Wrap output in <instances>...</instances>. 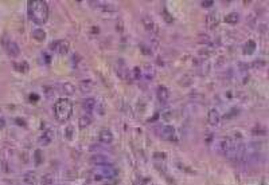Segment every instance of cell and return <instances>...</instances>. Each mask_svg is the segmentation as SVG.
<instances>
[{
  "instance_id": "obj_1",
  "label": "cell",
  "mask_w": 269,
  "mask_h": 185,
  "mask_svg": "<svg viewBox=\"0 0 269 185\" xmlns=\"http://www.w3.org/2000/svg\"><path fill=\"white\" fill-rule=\"evenodd\" d=\"M28 16L36 24H45L49 19V7L42 0H32L27 3Z\"/></svg>"
},
{
  "instance_id": "obj_2",
  "label": "cell",
  "mask_w": 269,
  "mask_h": 185,
  "mask_svg": "<svg viewBox=\"0 0 269 185\" xmlns=\"http://www.w3.org/2000/svg\"><path fill=\"white\" fill-rule=\"evenodd\" d=\"M54 115H55L57 121L59 122H67L69 118L73 114V105L67 98H59L58 101L54 103Z\"/></svg>"
},
{
  "instance_id": "obj_3",
  "label": "cell",
  "mask_w": 269,
  "mask_h": 185,
  "mask_svg": "<svg viewBox=\"0 0 269 185\" xmlns=\"http://www.w3.org/2000/svg\"><path fill=\"white\" fill-rule=\"evenodd\" d=\"M219 152L222 153V156L233 160L234 157V152H235V141L230 137H225L219 141Z\"/></svg>"
},
{
  "instance_id": "obj_4",
  "label": "cell",
  "mask_w": 269,
  "mask_h": 185,
  "mask_svg": "<svg viewBox=\"0 0 269 185\" xmlns=\"http://www.w3.org/2000/svg\"><path fill=\"white\" fill-rule=\"evenodd\" d=\"M50 49L54 50L57 54H59V55H65V54H67V51H69L70 49V43L67 42V40H65V39H61V40H55V42H52L51 44H50Z\"/></svg>"
},
{
  "instance_id": "obj_5",
  "label": "cell",
  "mask_w": 269,
  "mask_h": 185,
  "mask_svg": "<svg viewBox=\"0 0 269 185\" xmlns=\"http://www.w3.org/2000/svg\"><path fill=\"white\" fill-rule=\"evenodd\" d=\"M116 74L119 75L120 79L128 80L129 79V69L126 66V63L122 59H119L116 62Z\"/></svg>"
},
{
  "instance_id": "obj_6",
  "label": "cell",
  "mask_w": 269,
  "mask_h": 185,
  "mask_svg": "<svg viewBox=\"0 0 269 185\" xmlns=\"http://www.w3.org/2000/svg\"><path fill=\"white\" fill-rule=\"evenodd\" d=\"M221 119H222V117L217 109H210L207 113V122L211 126H219Z\"/></svg>"
},
{
  "instance_id": "obj_7",
  "label": "cell",
  "mask_w": 269,
  "mask_h": 185,
  "mask_svg": "<svg viewBox=\"0 0 269 185\" xmlns=\"http://www.w3.org/2000/svg\"><path fill=\"white\" fill-rule=\"evenodd\" d=\"M156 97L159 99L160 103H167L170 101V97H171V93L166 86H159L156 90Z\"/></svg>"
},
{
  "instance_id": "obj_8",
  "label": "cell",
  "mask_w": 269,
  "mask_h": 185,
  "mask_svg": "<svg viewBox=\"0 0 269 185\" xmlns=\"http://www.w3.org/2000/svg\"><path fill=\"white\" fill-rule=\"evenodd\" d=\"M98 140H100V142L105 143V145H110L113 142V140H115V137H113V133L109 129H102L100 132V134H98Z\"/></svg>"
},
{
  "instance_id": "obj_9",
  "label": "cell",
  "mask_w": 269,
  "mask_h": 185,
  "mask_svg": "<svg viewBox=\"0 0 269 185\" xmlns=\"http://www.w3.org/2000/svg\"><path fill=\"white\" fill-rule=\"evenodd\" d=\"M141 23H143V26H144V28L147 30V31H150V32H155L157 30V27H156V23L154 21V19L151 18L150 15H143V18H141Z\"/></svg>"
},
{
  "instance_id": "obj_10",
  "label": "cell",
  "mask_w": 269,
  "mask_h": 185,
  "mask_svg": "<svg viewBox=\"0 0 269 185\" xmlns=\"http://www.w3.org/2000/svg\"><path fill=\"white\" fill-rule=\"evenodd\" d=\"M175 127L174 126H171V125H164L163 127L160 129V136L164 138V140H174V137H175Z\"/></svg>"
},
{
  "instance_id": "obj_11",
  "label": "cell",
  "mask_w": 269,
  "mask_h": 185,
  "mask_svg": "<svg viewBox=\"0 0 269 185\" xmlns=\"http://www.w3.org/2000/svg\"><path fill=\"white\" fill-rule=\"evenodd\" d=\"M218 24H219V18H218V15L215 14V12H210V14H207V16H206V26H207V28H210V30H214V28L217 27Z\"/></svg>"
},
{
  "instance_id": "obj_12",
  "label": "cell",
  "mask_w": 269,
  "mask_h": 185,
  "mask_svg": "<svg viewBox=\"0 0 269 185\" xmlns=\"http://www.w3.org/2000/svg\"><path fill=\"white\" fill-rule=\"evenodd\" d=\"M4 49H6V51L8 53V55L10 56H17L19 54H20V49H19L17 43L14 42V40H10L7 44L4 46Z\"/></svg>"
},
{
  "instance_id": "obj_13",
  "label": "cell",
  "mask_w": 269,
  "mask_h": 185,
  "mask_svg": "<svg viewBox=\"0 0 269 185\" xmlns=\"http://www.w3.org/2000/svg\"><path fill=\"white\" fill-rule=\"evenodd\" d=\"M90 161H92V164L98 165V166H106V165L110 164L108 161V157L104 156V154H93Z\"/></svg>"
},
{
  "instance_id": "obj_14",
  "label": "cell",
  "mask_w": 269,
  "mask_h": 185,
  "mask_svg": "<svg viewBox=\"0 0 269 185\" xmlns=\"http://www.w3.org/2000/svg\"><path fill=\"white\" fill-rule=\"evenodd\" d=\"M82 109L86 113H92L96 110V99L94 98H86L82 101Z\"/></svg>"
},
{
  "instance_id": "obj_15",
  "label": "cell",
  "mask_w": 269,
  "mask_h": 185,
  "mask_svg": "<svg viewBox=\"0 0 269 185\" xmlns=\"http://www.w3.org/2000/svg\"><path fill=\"white\" fill-rule=\"evenodd\" d=\"M93 86H94V83L92 79H82L80 82V90L82 93H90L93 90Z\"/></svg>"
},
{
  "instance_id": "obj_16",
  "label": "cell",
  "mask_w": 269,
  "mask_h": 185,
  "mask_svg": "<svg viewBox=\"0 0 269 185\" xmlns=\"http://www.w3.org/2000/svg\"><path fill=\"white\" fill-rule=\"evenodd\" d=\"M52 140H54V133H52L51 130H46V132H43V134L41 136V138H39V141L43 142V145H49V143H51Z\"/></svg>"
},
{
  "instance_id": "obj_17",
  "label": "cell",
  "mask_w": 269,
  "mask_h": 185,
  "mask_svg": "<svg viewBox=\"0 0 269 185\" xmlns=\"http://www.w3.org/2000/svg\"><path fill=\"white\" fill-rule=\"evenodd\" d=\"M32 38L36 40V42H43L46 39V32L43 31L42 28H35L34 31H32Z\"/></svg>"
},
{
  "instance_id": "obj_18",
  "label": "cell",
  "mask_w": 269,
  "mask_h": 185,
  "mask_svg": "<svg viewBox=\"0 0 269 185\" xmlns=\"http://www.w3.org/2000/svg\"><path fill=\"white\" fill-rule=\"evenodd\" d=\"M62 91L66 95H73L75 93V86L73 83H70V82H65L62 85Z\"/></svg>"
},
{
  "instance_id": "obj_19",
  "label": "cell",
  "mask_w": 269,
  "mask_h": 185,
  "mask_svg": "<svg viewBox=\"0 0 269 185\" xmlns=\"http://www.w3.org/2000/svg\"><path fill=\"white\" fill-rule=\"evenodd\" d=\"M238 20H240V15L237 12H230L225 16V21L229 23V24H237Z\"/></svg>"
},
{
  "instance_id": "obj_20",
  "label": "cell",
  "mask_w": 269,
  "mask_h": 185,
  "mask_svg": "<svg viewBox=\"0 0 269 185\" xmlns=\"http://www.w3.org/2000/svg\"><path fill=\"white\" fill-rule=\"evenodd\" d=\"M90 123H92V118L89 117V115H84V117H81L80 121H78V125H80L81 129H85V127H87Z\"/></svg>"
},
{
  "instance_id": "obj_21",
  "label": "cell",
  "mask_w": 269,
  "mask_h": 185,
  "mask_svg": "<svg viewBox=\"0 0 269 185\" xmlns=\"http://www.w3.org/2000/svg\"><path fill=\"white\" fill-rule=\"evenodd\" d=\"M32 157H34V161H35V165H41L43 162V154H42V152H41V150L39 149H36L35 150V153H34V156H32Z\"/></svg>"
},
{
  "instance_id": "obj_22",
  "label": "cell",
  "mask_w": 269,
  "mask_h": 185,
  "mask_svg": "<svg viewBox=\"0 0 269 185\" xmlns=\"http://www.w3.org/2000/svg\"><path fill=\"white\" fill-rule=\"evenodd\" d=\"M24 181L27 182V184H30V185H34L35 184V173H32V172H27L24 175Z\"/></svg>"
},
{
  "instance_id": "obj_23",
  "label": "cell",
  "mask_w": 269,
  "mask_h": 185,
  "mask_svg": "<svg viewBox=\"0 0 269 185\" xmlns=\"http://www.w3.org/2000/svg\"><path fill=\"white\" fill-rule=\"evenodd\" d=\"M41 184L42 185H52L54 184V178H52L51 175H45L41 180Z\"/></svg>"
},
{
  "instance_id": "obj_24",
  "label": "cell",
  "mask_w": 269,
  "mask_h": 185,
  "mask_svg": "<svg viewBox=\"0 0 269 185\" xmlns=\"http://www.w3.org/2000/svg\"><path fill=\"white\" fill-rule=\"evenodd\" d=\"M96 110L98 112V114H104L105 113V102L104 101H96Z\"/></svg>"
},
{
  "instance_id": "obj_25",
  "label": "cell",
  "mask_w": 269,
  "mask_h": 185,
  "mask_svg": "<svg viewBox=\"0 0 269 185\" xmlns=\"http://www.w3.org/2000/svg\"><path fill=\"white\" fill-rule=\"evenodd\" d=\"M209 67H210L209 60H202V64L199 66V69H201V74H202V75H205V74L209 73Z\"/></svg>"
},
{
  "instance_id": "obj_26",
  "label": "cell",
  "mask_w": 269,
  "mask_h": 185,
  "mask_svg": "<svg viewBox=\"0 0 269 185\" xmlns=\"http://www.w3.org/2000/svg\"><path fill=\"white\" fill-rule=\"evenodd\" d=\"M179 83L182 85V86H190V85L192 83V79L190 75H183V77L180 78V80H179Z\"/></svg>"
},
{
  "instance_id": "obj_27",
  "label": "cell",
  "mask_w": 269,
  "mask_h": 185,
  "mask_svg": "<svg viewBox=\"0 0 269 185\" xmlns=\"http://www.w3.org/2000/svg\"><path fill=\"white\" fill-rule=\"evenodd\" d=\"M139 47H140V51H141L144 55H151V54H152V49H151L150 46H147V44H144V43H141Z\"/></svg>"
},
{
  "instance_id": "obj_28",
  "label": "cell",
  "mask_w": 269,
  "mask_h": 185,
  "mask_svg": "<svg viewBox=\"0 0 269 185\" xmlns=\"http://www.w3.org/2000/svg\"><path fill=\"white\" fill-rule=\"evenodd\" d=\"M14 66L16 67L19 71H23V73H26V71L28 70V64H27V62H24V60L22 63H14Z\"/></svg>"
},
{
  "instance_id": "obj_29",
  "label": "cell",
  "mask_w": 269,
  "mask_h": 185,
  "mask_svg": "<svg viewBox=\"0 0 269 185\" xmlns=\"http://www.w3.org/2000/svg\"><path fill=\"white\" fill-rule=\"evenodd\" d=\"M132 75H133L135 79H140L141 75H143V71H141V69H140L139 66H136V67H133L132 69Z\"/></svg>"
},
{
  "instance_id": "obj_30",
  "label": "cell",
  "mask_w": 269,
  "mask_h": 185,
  "mask_svg": "<svg viewBox=\"0 0 269 185\" xmlns=\"http://www.w3.org/2000/svg\"><path fill=\"white\" fill-rule=\"evenodd\" d=\"M145 75H147L148 79H152V78H154V75H155L154 67H152V66H147V67H145Z\"/></svg>"
},
{
  "instance_id": "obj_31",
  "label": "cell",
  "mask_w": 269,
  "mask_h": 185,
  "mask_svg": "<svg viewBox=\"0 0 269 185\" xmlns=\"http://www.w3.org/2000/svg\"><path fill=\"white\" fill-rule=\"evenodd\" d=\"M65 137H66L67 140H71L73 138V126H67L66 129H65Z\"/></svg>"
},
{
  "instance_id": "obj_32",
  "label": "cell",
  "mask_w": 269,
  "mask_h": 185,
  "mask_svg": "<svg viewBox=\"0 0 269 185\" xmlns=\"http://www.w3.org/2000/svg\"><path fill=\"white\" fill-rule=\"evenodd\" d=\"M163 18H164V20L167 21V23H172V21H174L172 16L168 14V11H167V10H163Z\"/></svg>"
},
{
  "instance_id": "obj_33",
  "label": "cell",
  "mask_w": 269,
  "mask_h": 185,
  "mask_svg": "<svg viewBox=\"0 0 269 185\" xmlns=\"http://www.w3.org/2000/svg\"><path fill=\"white\" fill-rule=\"evenodd\" d=\"M171 115H172L171 110H164V112H163V114H161V117H163L164 119H170V118H171Z\"/></svg>"
},
{
  "instance_id": "obj_34",
  "label": "cell",
  "mask_w": 269,
  "mask_h": 185,
  "mask_svg": "<svg viewBox=\"0 0 269 185\" xmlns=\"http://www.w3.org/2000/svg\"><path fill=\"white\" fill-rule=\"evenodd\" d=\"M201 4H202V7H211L214 4V1L213 0H206V1H202Z\"/></svg>"
},
{
  "instance_id": "obj_35",
  "label": "cell",
  "mask_w": 269,
  "mask_h": 185,
  "mask_svg": "<svg viewBox=\"0 0 269 185\" xmlns=\"http://www.w3.org/2000/svg\"><path fill=\"white\" fill-rule=\"evenodd\" d=\"M4 126H6V121L4 118H0V129H4Z\"/></svg>"
},
{
  "instance_id": "obj_36",
  "label": "cell",
  "mask_w": 269,
  "mask_h": 185,
  "mask_svg": "<svg viewBox=\"0 0 269 185\" xmlns=\"http://www.w3.org/2000/svg\"><path fill=\"white\" fill-rule=\"evenodd\" d=\"M264 64H265V63H264V62H261V60H260V62H254V63H253V66H256V67L264 66Z\"/></svg>"
},
{
  "instance_id": "obj_37",
  "label": "cell",
  "mask_w": 269,
  "mask_h": 185,
  "mask_svg": "<svg viewBox=\"0 0 269 185\" xmlns=\"http://www.w3.org/2000/svg\"><path fill=\"white\" fill-rule=\"evenodd\" d=\"M16 122H17V125H24V121H23V119H20V118H17Z\"/></svg>"
}]
</instances>
